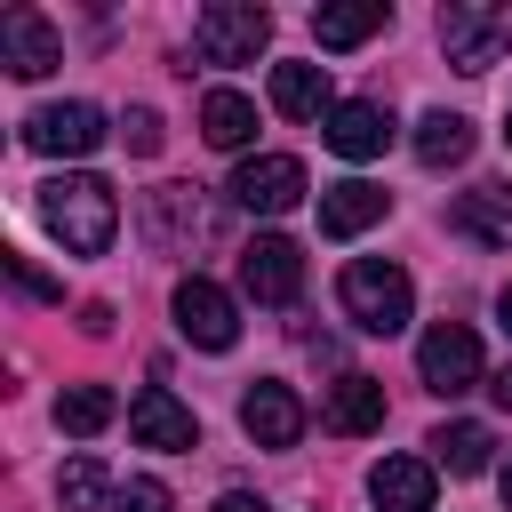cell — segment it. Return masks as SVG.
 <instances>
[{"mask_svg":"<svg viewBox=\"0 0 512 512\" xmlns=\"http://www.w3.org/2000/svg\"><path fill=\"white\" fill-rule=\"evenodd\" d=\"M40 224L72 248V256H104L120 232V192L104 176H48L40 184Z\"/></svg>","mask_w":512,"mask_h":512,"instance_id":"cell-1","label":"cell"},{"mask_svg":"<svg viewBox=\"0 0 512 512\" xmlns=\"http://www.w3.org/2000/svg\"><path fill=\"white\" fill-rule=\"evenodd\" d=\"M336 296H344V320H352V328H368V336H400V328H408V312H416L408 272H400V264H384V256H352V264H344V280H336Z\"/></svg>","mask_w":512,"mask_h":512,"instance_id":"cell-2","label":"cell"},{"mask_svg":"<svg viewBox=\"0 0 512 512\" xmlns=\"http://www.w3.org/2000/svg\"><path fill=\"white\" fill-rule=\"evenodd\" d=\"M272 40V16L256 0H208L192 16V48L200 64H256V48Z\"/></svg>","mask_w":512,"mask_h":512,"instance_id":"cell-3","label":"cell"},{"mask_svg":"<svg viewBox=\"0 0 512 512\" xmlns=\"http://www.w3.org/2000/svg\"><path fill=\"white\" fill-rule=\"evenodd\" d=\"M512 40V8H488V0H448L440 8V48L456 72H488Z\"/></svg>","mask_w":512,"mask_h":512,"instance_id":"cell-4","label":"cell"},{"mask_svg":"<svg viewBox=\"0 0 512 512\" xmlns=\"http://www.w3.org/2000/svg\"><path fill=\"white\" fill-rule=\"evenodd\" d=\"M176 336H184V344H200V352H232V336H240L232 296H224L216 280L184 272V280H176Z\"/></svg>","mask_w":512,"mask_h":512,"instance_id":"cell-5","label":"cell"},{"mask_svg":"<svg viewBox=\"0 0 512 512\" xmlns=\"http://www.w3.org/2000/svg\"><path fill=\"white\" fill-rule=\"evenodd\" d=\"M416 368H424V384H432L440 400H456V392H472V384H480V336H472L464 320H440V328H424Z\"/></svg>","mask_w":512,"mask_h":512,"instance_id":"cell-6","label":"cell"},{"mask_svg":"<svg viewBox=\"0 0 512 512\" xmlns=\"http://www.w3.org/2000/svg\"><path fill=\"white\" fill-rule=\"evenodd\" d=\"M232 200H240L248 216H288V208L304 200V160H288V152L240 160V168H232Z\"/></svg>","mask_w":512,"mask_h":512,"instance_id":"cell-7","label":"cell"},{"mask_svg":"<svg viewBox=\"0 0 512 512\" xmlns=\"http://www.w3.org/2000/svg\"><path fill=\"white\" fill-rule=\"evenodd\" d=\"M24 144L32 152H48V160H80V152H96L104 144V112L96 104H40L32 120H24Z\"/></svg>","mask_w":512,"mask_h":512,"instance_id":"cell-8","label":"cell"},{"mask_svg":"<svg viewBox=\"0 0 512 512\" xmlns=\"http://www.w3.org/2000/svg\"><path fill=\"white\" fill-rule=\"evenodd\" d=\"M240 288H248L256 304H296V288H304V248L280 240V232L248 240V248H240Z\"/></svg>","mask_w":512,"mask_h":512,"instance_id":"cell-9","label":"cell"},{"mask_svg":"<svg viewBox=\"0 0 512 512\" xmlns=\"http://www.w3.org/2000/svg\"><path fill=\"white\" fill-rule=\"evenodd\" d=\"M240 424H248L256 448H296V440H304V400H296L280 376H256V384L240 392Z\"/></svg>","mask_w":512,"mask_h":512,"instance_id":"cell-10","label":"cell"},{"mask_svg":"<svg viewBox=\"0 0 512 512\" xmlns=\"http://www.w3.org/2000/svg\"><path fill=\"white\" fill-rule=\"evenodd\" d=\"M0 64H8L16 80H40V72H56V64H64V40H56V24H48L40 8H8V16H0Z\"/></svg>","mask_w":512,"mask_h":512,"instance_id":"cell-11","label":"cell"},{"mask_svg":"<svg viewBox=\"0 0 512 512\" xmlns=\"http://www.w3.org/2000/svg\"><path fill=\"white\" fill-rule=\"evenodd\" d=\"M128 432H136L144 448H192V440H200V416H192L168 384H144V392L128 400Z\"/></svg>","mask_w":512,"mask_h":512,"instance_id":"cell-12","label":"cell"},{"mask_svg":"<svg viewBox=\"0 0 512 512\" xmlns=\"http://www.w3.org/2000/svg\"><path fill=\"white\" fill-rule=\"evenodd\" d=\"M320 136H328V152H344V160H376V152L392 144V112L368 104V96H352V104H336V112L320 120Z\"/></svg>","mask_w":512,"mask_h":512,"instance_id":"cell-13","label":"cell"},{"mask_svg":"<svg viewBox=\"0 0 512 512\" xmlns=\"http://www.w3.org/2000/svg\"><path fill=\"white\" fill-rule=\"evenodd\" d=\"M448 224L464 240H480V248H512V192L504 184H472V192H456Z\"/></svg>","mask_w":512,"mask_h":512,"instance_id":"cell-14","label":"cell"},{"mask_svg":"<svg viewBox=\"0 0 512 512\" xmlns=\"http://www.w3.org/2000/svg\"><path fill=\"white\" fill-rule=\"evenodd\" d=\"M376 216H384V184H368V176H344V184L320 192V232H328V240H352V232H368Z\"/></svg>","mask_w":512,"mask_h":512,"instance_id":"cell-15","label":"cell"},{"mask_svg":"<svg viewBox=\"0 0 512 512\" xmlns=\"http://www.w3.org/2000/svg\"><path fill=\"white\" fill-rule=\"evenodd\" d=\"M368 496H376L384 512H432V464H424V456H384V464L368 472Z\"/></svg>","mask_w":512,"mask_h":512,"instance_id":"cell-16","label":"cell"},{"mask_svg":"<svg viewBox=\"0 0 512 512\" xmlns=\"http://www.w3.org/2000/svg\"><path fill=\"white\" fill-rule=\"evenodd\" d=\"M272 112L288 120H328V64H272Z\"/></svg>","mask_w":512,"mask_h":512,"instance_id":"cell-17","label":"cell"},{"mask_svg":"<svg viewBox=\"0 0 512 512\" xmlns=\"http://www.w3.org/2000/svg\"><path fill=\"white\" fill-rule=\"evenodd\" d=\"M144 224H152V240H160V248H184V240H200V232H208V208L192 200V184H160V192L144 200Z\"/></svg>","mask_w":512,"mask_h":512,"instance_id":"cell-18","label":"cell"},{"mask_svg":"<svg viewBox=\"0 0 512 512\" xmlns=\"http://www.w3.org/2000/svg\"><path fill=\"white\" fill-rule=\"evenodd\" d=\"M320 424H328V432H344V440H360V432H376V424H384V384H376V376H344V384L328 392V408H320Z\"/></svg>","mask_w":512,"mask_h":512,"instance_id":"cell-19","label":"cell"},{"mask_svg":"<svg viewBox=\"0 0 512 512\" xmlns=\"http://www.w3.org/2000/svg\"><path fill=\"white\" fill-rule=\"evenodd\" d=\"M200 136H208L216 152H240V144L256 136V104H248L240 88H208V96H200Z\"/></svg>","mask_w":512,"mask_h":512,"instance_id":"cell-20","label":"cell"},{"mask_svg":"<svg viewBox=\"0 0 512 512\" xmlns=\"http://www.w3.org/2000/svg\"><path fill=\"white\" fill-rule=\"evenodd\" d=\"M384 24H392L384 0H368V8H320V16H312V40H320V48H360V40H376Z\"/></svg>","mask_w":512,"mask_h":512,"instance_id":"cell-21","label":"cell"},{"mask_svg":"<svg viewBox=\"0 0 512 512\" xmlns=\"http://www.w3.org/2000/svg\"><path fill=\"white\" fill-rule=\"evenodd\" d=\"M464 152H472V120L464 112H424L416 120V160L424 168H456Z\"/></svg>","mask_w":512,"mask_h":512,"instance_id":"cell-22","label":"cell"},{"mask_svg":"<svg viewBox=\"0 0 512 512\" xmlns=\"http://www.w3.org/2000/svg\"><path fill=\"white\" fill-rule=\"evenodd\" d=\"M104 496H112V472H104L96 456H72V464L56 472V504H64V512H96Z\"/></svg>","mask_w":512,"mask_h":512,"instance_id":"cell-23","label":"cell"},{"mask_svg":"<svg viewBox=\"0 0 512 512\" xmlns=\"http://www.w3.org/2000/svg\"><path fill=\"white\" fill-rule=\"evenodd\" d=\"M56 424L80 432V440L104 432V424H112V392H104V384H72V392H56Z\"/></svg>","mask_w":512,"mask_h":512,"instance_id":"cell-24","label":"cell"},{"mask_svg":"<svg viewBox=\"0 0 512 512\" xmlns=\"http://www.w3.org/2000/svg\"><path fill=\"white\" fill-rule=\"evenodd\" d=\"M432 448H440L448 472H488V448H496V440H488V424H448Z\"/></svg>","mask_w":512,"mask_h":512,"instance_id":"cell-25","label":"cell"},{"mask_svg":"<svg viewBox=\"0 0 512 512\" xmlns=\"http://www.w3.org/2000/svg\"><path fill=\"white\" fill-rule=\"evenodd\" d=\"M112 512H168V488H160V480H128V488L112 496Z\"/></svg>","mask_w":512,"mask_h":512,"instance_id":"cell-26","label":"cell"},{"mask_svg":"<svg viewBox=\"0 0 512 512\" xmlns=\"http://www.w3.org/2000/svg\"><path fill=\"white\" fill-rule=\"evenodd\" d=\"M128 152H144V160L160 152V112H144V104L128 112Z\"/></svg>","mask_w":512,"mask_h":512,"instance_id":"cell-27","label":"cell"},{"mask_svg":"<svg viewBox=\"0 0 512 512\" xmlns=\"http://www.w3.org/2000/svg\"><path fill=\"white\" fill-rule=\"evenodd\" d=\"M208 512H272V504H264V496H248V488H224Z\"/></svg>","mask_w":512,"mask_h":512,"instance_id":"cell-28","label":"cell"},{"mask_svg":"<svg viewBox=\"0 0 512 512\" xmlns=\"http://www.w3.org/2000/svg\"><path fill=\"white\" fill-rule=\"evenodd\" d=\"M488 392H496V408H512V368H496V376H488Z\"/></svg>","mask_w":512,"mask_h":512,"instance_id":"cell-29","label":"cell"},{"mask_svg":"<svg viewBox=\"0 0 512 512\" xmlns=\"http://www.w3.org/2000/svg\"><path fill=\"white\" fill-rule=\"evenodd\" d=\"M496 320H504V336H512V288H504V296H496Z\"/></svg>","mask_w":512,"mask_h":512,"instance_id":"cell-30","label":"cell"},{"mask_svg":"<svg viewBox=\"0 0 512 512\" xmlns=\"http://www.w3.org/2000/svg\"><path fill=\"white\" fill-rule=\"evenodd\" d=\"M496 488H504V512H512V464H504V480H496Z\"/></svg>","mask_w":512,"mask_h":512,"instance_id":"cell-31","label":"cell"},{"mask_svg":"<svg viewBox=\"0 0 512 512\" xmlns=\"http://www.w3.org/2000/svg\"><path fill=\"white\" fill-rule=\"evenodd\" d=\"M504 144H512V112H504Z\"/></svg>","mask_w":512,"mask_h":512,"instance_id":"cell-32","label":"cell"}]
</instances>
